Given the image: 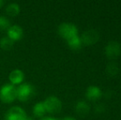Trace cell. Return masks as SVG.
Instances as JSON below:
<instances>
[{"instance_id": "1", "label": "cell", "mask_w": 121, "mask_h": 120, "mask_svg": "<svg viewBox=\"0 0 121 120\" xmlns=\"http://www.w3.org/2000/svg\"><path fill=\"white\" fill-rule=\"evenodd\" d=\"M17 98V88L12 84H5L0 89V99L4 103H11Z\"/></svg>"}, {"instance_id": "2", "label": "cell", "mask_w": 121, "mask_h": 120, "mask_svg": "<svg viewBox=\"0 0 121 120\" xmlns=\"http://www.w3.org/2000/svg\"><path fill=\"white\" fill-rule=\"evenodd\" d=\"M35 87L30 83H23L17 88V97L20 101H27L35 95Z\"/></svg>"}, {"instance_id": "3", "label": "cell", "mask_w": 121, "mask_h": 120, "mask_svg": "<svg viewBox=\"0 0 121 120\" xmlns=\"http://www.w3.org/2000/svg\"><path fill=\"white\" fill-rule=\"evenodd\" d=\"M58 32L63 38L67 40L75 35H78V28L72 23L64 22L59 26Z\"/></svg>"}, {"instance_id": "4", "label": "cell", "mask_w": 121, "mask_h": 120, "mask_svg": "<svg viewBox=\"0 0 121 120\" xmlns=\"http://www.w3.org/2000/svg\"><path fill=\"white\" fill-rule=\"evenodd\" d=\"M45 110L50 114L59 113L62 109V103L56 96H49L44 101Z\"/></svg>"}, {"instance_id": "5", "label": "cell", "mask_w": 121, "mask_h": 120, "mask_svg": "<svg viewBox=\"0 0 121 120\" xmlns=\"http://www.w3.org/2000/svg\"><path fill=\"white\" fill-rule=\"evenodd\" d=\"M27 115L21 107H12L6 114V120H26Z\"/></svg>"}, {"instance_id": "6", "label": "cell", "mask_w": 121, "mask_h": 120, "mask_svg": "<svg viewBox=\"0 0 121 120\" xmlns=\"http://www.w3.org/2000/svg\"><path fill=\"white\" fill-rule=\"evenodd\" d=\"M100 35L98 31L96 30H88L85 31L81 36V41L82 44H84L86 45H91L93 44L96 43L99 40Z\"/></svg>"}, {"instance_id": "7", "label": "cell", "mask_w": 121, "mask_h": 120, "mask_svg": "<svg viewBox=\"0 0 121 120\" xmlns=\"http://www.w3.org/2000/svg\"><path fill=\"white\" fill-rule=\"evenodd\" d=\"M121 51V47L120 45L117 41H110L107 44L106 47H105V54H106L107 57L109 58H117L120 55Z\"/></svg>"}, {"instance_id": "8", "label": "cell", "mask_w": 121, "mask_h": 120, "mask_svg": "<svg viewBox=\"0 0 121 120\" xmlns=\"http://www.w3.org/2000/svg\"><path fill=\"white\" fill-rule=\"evenodd\" d=\"M23 35V30L17 25H14V26H11L8 30V36L10 39L16 41V40H19L22 39Z\"/></svg>"}, {"instance_id": "9", "label": "cell", "mask_w": 121, "mask_h": 120, "mask_svg": "<svg viewBox=\"0 0 121 120\" xmlns=\"http://www.w3.org/2000/svg\"><path fill=\"white\" fill-rule=\"evenodd\" d=\"M9 80L12 82V85H17L22 82L24 80V73L19 69H15L12 71L9 74Z\"/></svg>"}, {"instance_id": "10", "label": "cell", "mask_w": 121, "mask_h": 120, "mask_svg": "<svg viewBox=\"0 0 121 120\" xmlns=\"http://www.w3.org/2000/svg\"><path fill=\"white\" fill-rule=\"evenodd\" d=\"M86 95L88 99L94 100L101 96V91L97 87H94V86H91L86 89Z\"/></svg>"}, {"instance_id": "11", "label": "cell", "mask_w": 121, "mask_h": 120, "mask_svg": "<svg viewBox=\"0 0 121 120\" xmlns=\"http://www.w3.org/2000/svg\"><path fill=\"white\" fill-rule=\"evenodd\" d=\"M90 110V107L88 104L85 101H78L76 104V111L79 115L84 116L87 114Z\"/></svg>"}, {"instance_id": "12", "label": "cell", "mask_w": 121, "mask_h": 120, "mask_svg": "<svg viewBox=\"0 0 121 120\" xmlns=\"http://www.w3.org/2000/svg\"><path fill=\"white\" fill-rule=\"evenodd\" d=\"M6 12L8 15L12 17H14L18 15L20 12V7L17 3H12L8 4L6 8Z\"/></svg>"}, {"instance_id": "13", "label": "cell", "mask_w": 121, "mask_h": 120, "mask_svg": "<svg viewBox=\"0 0 121 120\" xmlns=\"http://www.w3.org/2000/svg\"><path fill=\"white\" fill-rule=\"evenodd\" d=\"M14 41L8 36H4L0 40V47L5 50H9L13 47Z\"/></svg>"}, {"instance_id": "14", "label": "cell", "mask_w": 121, "mask_h": 120, "mask_svg": "<svg viewBox=\"0 0 121 120\" xmlns=\"http://www.w3.org/2000/svg\"><path fill=\"white\" fill-rule=\"evenodd\" d=\"M45 112L46 110H45L43 102H38L37 104H35V105L33 108V114H35V117H42L45 114Z\"/></svg>"}, {"instance_id": "15", "label": "cell", "mask_w": 121, "mask_h": 120, "mask_svg": "<svg viewBox=\"0 0 121 120\" xmlns=\"http://www.w3.org/2000/svg\"><path fill=\"white\" fill-rule=\"evenodd\" d=\"M67 42L69 46H70V48L73 49V50H78V49L81 48L82 45L81 39L78 37V35H75L72 38L67 40Z\"/></svg>"}, {"instance_id": "16", "label": "cell", "mask_w": 121, "mask_h": 120, "mask_svg": "<svg viewBox=\"0 0 121 120\" xmlns=\"http://www.w3.org/2000/svg\"><path fill=\"white\" fill-rule=\"evenodd\" d=\"M119 70H120V69H119L118 64H117L116 62H110V63L107 64L106 69H105L107 74L110 76L117 75L119 72Z\"/></svg>"}, {"instance_id": "17", "label": "cell", "mask_w": 121, "mask_h": 120, "mask_svg": "<svg viewBox=\"0 0 121 120\" xmlns=\"http://www.w3.org/2000/svg\"><path fill=\"white\" fill-rule=\"evenodd\" d=\"M10 26L9 20L6 17L0 16V30H8Z\"/></svg>"}, {"instance_id": "18", "label": "cell", "mask_w": 121, "mask_h": 120, "mask_svg": "<svg viewBox=\"0 0 121 120\" xmlns=\"http://www.w3.org/2000/svg\"><path fill=\"white\" fill-rule=\"evenodd\" d=\"M96 110L97 112H103V111L105 110V109H104V104H98L96 107Z\"/></svg>"}, {"instance_id": "19", "label": "cell", "mask_w": 121, "mask_h": 120, "mask_svg": "<svg viewBox=\"0 0 121 120\" xmlns=\"http://www.w3.org/2000/svg\"><path fill=\"white\" fill-rule=\"evenodd\" d=\"M62 120H77V119H73V118H72V117H66V118H64V119H62Z\"/></svg>"}, {"instance_id": "20", "label": "cell", "mask_w": 121, "mask_h": 120, "mask_svg": "<svg viewBox=\"0 0 121 120\" xmlns=\"http://www.w3.org/2000/svg\"><path fill=\"white\" fill-rule=\"evenodd\" d=\"M40 120H56V119H52V118H43V119H41Z\"/></svg>"}, {"instance_id": "21", "label": "cell", "mask_w": 121, "mask_h": 120, "mask_svg": "<svg viewBox=\"0 0 121 120\" xmlns=\"http://www.w3.org/2000/svg\"><path fill=\"white\" fill-rule=\"evenodd\" d=\"M3 4H4V1L3 0H0V8H2L3 6Z\"/></svg>"}, {"instance_id": "22", "label": "cell", "mask_w": 121, "mask_h": 120, "mask_svg": "<svg viewBox=\"0 0 121 120\" xmlns=\"http://www.w3.org/2000/svg\"><path fill=\"white\" fill-rule=\"evenodd\" d=\"M26 120H34V119L32 117H30V116H27Z\"/></svg>"}]
</instances>
